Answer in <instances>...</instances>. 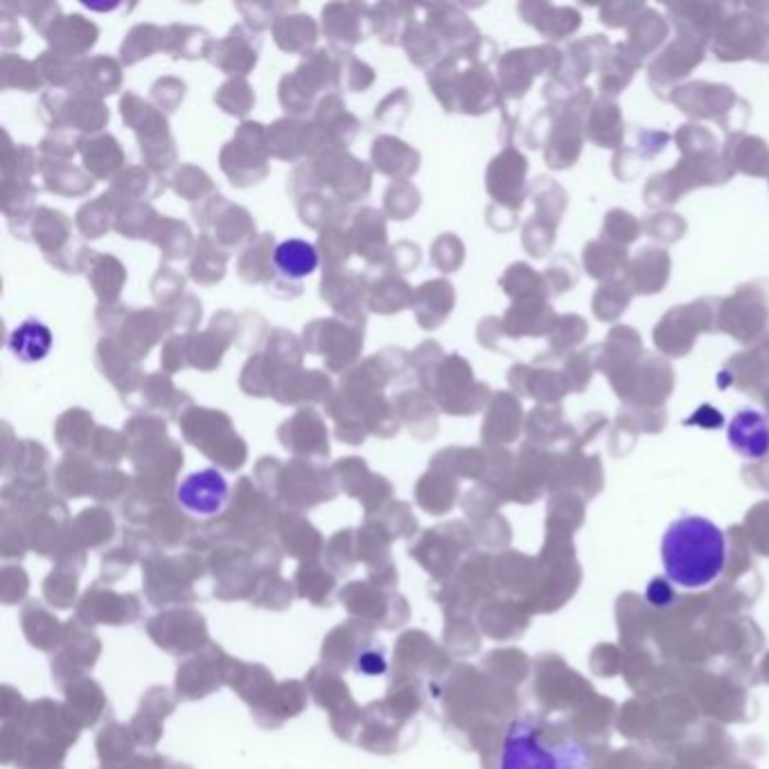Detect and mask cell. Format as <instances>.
<instances>
[{
  "mask_svg": "<svg viewBox=\"0 0 769 769\" xmlns=\"http://www.w3.org/2000/svg\"><path fill=\"white\" fill-rule=\"evenodd\" d=\"M229 481L224 479L218 469H201L183 479V483L177 488V501L179 505L192 517L210 520L218 517L220 512L229 503Z\"/></svg>",
  "mask_w": 769,
  "mask_h": 769,
  "instance_id": "3",
  "label": "cell"
},
{
  "mask_svg": "<svg viewBox=\"0 0 769 769\" xmlns=\"http://www.w3.org/2000/svg\"><path fill=\"white\" fill-rule=\"evenodd\" d=\"M732 449L747 460H762L769 454V417L758 409H740L726 430Z\"/></svg>",
  "mask_w": 769,
  "mask_h": 769,
  "instance_id": "4",
  "label": "cell"
},
{
  "mask_svg": "<svg viewBox=\"0 0 769 769\" xmlns=\"http://www.w3.org/2000/svg\"><path fill=\"white\" fill-rule=\"evenodd\" d=\"M584 747L565 736L550 738L537 715H524L508 724L499 769H584Z\"/></svg>",
  "mask_w": 769,
  "mask_h": 769,
  "instance_id": "2",
  "label": "cell"
},
{
  "mask_svg": "<svg viewBox=\"0 0 769 769\" xmlns=\"http://www.w3.org/2000/svg\"><path fill=\"white\" fill-rule=\"evenodd\" d=\"M355 668H357V672H361V675L377 677V675L387 672V659H383V655L377 653V650H364V653L357 657Z\"/></svg>",
  "mask_w": 769,
  "mask_h": 769,
  "instance_id": "7",
  "label": "cell"
},
{
  "mask_svg": "<svg viewBox=\"0 0 769 769\" xmlns=\"http://www.w3.org/2000/svg\"><path fill=\"white\" fill-rule=\"evenodd\" d=\"M646 598H648V603L655 605V608H666L670 605L672 601V589H670V582L659 578V580H653L648 584V591H646Z\"/></svg>",
  "mask_w": 769,
  "mask_h": 769,
  "instance_id": "8",
  "label": "cell"
},
{
  "mask_svg": "<svg viewBox=\"0 0 769 769\" xmlns=\"http://www.w3.org/2000/svg\"><path fill=\"white\" fill-rule=\"evenodd\" d=\"M666 580L683 591H700L720 580L726 567V537L700 515L675 520L661 537Z\"/></svg>",
  "mask_w": 769,
  "mask_h": 769,
  "instance_id": "1",
  "label": "cell"
},
{
  "mask_svg": "<svg viewBox=\"0 0 769 769\" xmlns=\"http://www.w3.org/2000/svg\"><path fill=\"white\" fill-rule=\"evenodd\" d=\"M53 350V332L44 321L27 319L10 336V353L23 364L44 361Z\"/></svg>",
  "mask_w": 769,
  "mask_h": 769,
  "instance_id": "5",
  "label": "cell"
},
{
  "mask_svg": "<svg viewBox=\"0 0 769 769\" xmlns=\"http://www.w3.org/2000/svg\"><path fill=\"white\" fill-rule=\"evenodd\" d=\"M274 265L282 276L291 280H303L316 271L319 253L305 239H287L278 244L274 253Z\"/></svg>",
  "mask_w": 769,
  "mask_h": 769,
  "instance_id": "6",
  "label": "cell"
}]
</instances>
